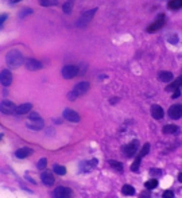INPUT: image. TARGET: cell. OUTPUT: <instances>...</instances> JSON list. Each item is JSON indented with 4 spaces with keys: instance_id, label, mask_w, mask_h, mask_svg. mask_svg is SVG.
I'll use <instances>...</instances> for the list:
<instances>
[{
    "instance_id": "24",
    "label": "cell",
    "mask_w": 182,
    "mask_h": 198,
    "mask_svg": "<svg viewBox=\"0 0 182 198\" xmlns=\"http://www.w3.org/2000/svg\"><path fill=\"white\" fill-rule=\"evenodd\" d=\"M144 186H146V189H147V190H153V189H155V187L158 186V181H157L155 178H153V179H150V181L146 182Z\"/></svg>"
},
{
    "instance_id": "30",
    "label": "cell",
    "mask_w": 182,
    "mask_h": 198,
    "mask_svg": "<svg viewBox=\"0 0 182 198\" xmlns=\"http://www.w3.org/2000/svg\"><path fill=\"white\" fill-rule=\"evenodd\" d=\"M72 8H73V2L70 0V2H67L65 6H63V12H65V13H70L72 12Z\"/></svg>"
},
{
    "instance_id": "2",
    "label": "cell",
    "mask_w": 182,
    "mask_h": 198,
    "mask_svg": "<svg viewBox=\"0 0 182 198\" xmlns=\"http://www.w3.org/2000/svg\"><path fill=\"white\" fill-rule=\"evenodd\" d=\"M77 74H78V67L74 66V65H66L62 69V77L66 78V80L74 78Z\"/></svg>"
},
{
    "instance_id": "6",
    "label": "cell",
    "mask_w": 182,
    "mask_h": 198,
    "mask_svg": "<svg viewBox=\"0 0 182 198\" xmlns=\"http://www.w3.org/2000/svg\"><path fill=\"white\" fill-rule=\"evenodd\" d=\"M138 148H139V142L138 140H134L132 143H130V144H127L124 147L123 152H124V155L127 156V158H131V156H134L136 154Z\"/></svg>"
},
{
    "instance_id": "15",
    "label": "cell",
    "mask_w": 182,
    "mask_h": 198,
    "mask_svg": "<svg viewBox=\"0 0 182 198\" xmlns=\"http://www.w3.org/2000/svg\"><path fill=\"white\" fill-rule=\"evenodd\" d=\"M151 115L155 120H161V119H163V116H165V112H163V109L159 105H153L151 107Z\"/></svg>"
},
{
    "instance_id": "31",
    "label": "cell",
    "mask_w": 182,
    "mask_h": 198,
    "mask_svg": "<svg viewBox=\"0 0 182 198\" xmlns=\"http://www.w3.org/2000/svg\"><path fill=\"white\" fill-rule=\"evenodd\" d=\"M148 151H150V144H148V143H146V144L143 146V148H142V151H140V154H139V155L143 158V156H146V155L148 154Z\"/></svg>"
},
{
    "instance_id": "26",
    "label": "cell",
    "mask_w": 182,
    "mask_h": 198,
    "mask_svg": "<svg viewBox=\"0 0 182 198\" xmlns=\"http://www.w3.org/2000/svg\"><path fill=\"white\" fill-rule=\"evenodd\" d=\"M39 4L42 7H51V6H57L58 2L57 0H39Z\"/></svg>"
},
{
    "instance_id": "5",
    "label": "cell",
    "mask_w": 182,
    "mask_h": 198,
    "mask_svg": "<svg viewBox=\"0 0 182 198\" xmlns=\"http://www.w3.org/2000/svg\"><path fill=\"white\" fill-rule=\"evenodd\" d=\"M72 194H73L72 189L65 187V186H58L53 191V197H57V198H66V197H70Z\"/></svg>"
},
{
    "instance_id": "12",
    "label": "cell",
    "mask_w": 182,
    "mask_h": 198,
    "mask_svg": "<svg viewBox=\"0 0 182 198\" xmlns=\"http://www.w3.org/2000/svg\"><path fill=\"white\" fill-rule=\"evenodd\" d=\"M63 117L69 121H73V123H77V121H80V115L74 112L73 109H65L63 111Z\"/></svg>"
},
{
    "instance_id": "11",
    "label": "cell",
    "mask_w": 182,
    "mask_h": 198,
    "mask_svg": "<svg viewBox=\"0 0 182 198\" xmlns=\"http://www.w3.org/2000/svg\"><path fill=\"white\" fill-rule=\"evenodd\" d=\"M88 91H89V82H80V84L76 85L74 89H73V92H74L77 96H83V94H85Z\"/></svg>"
},
{
    "instance_id": "38",
    "label": "cell",
    "mask_w": 182,
    "mask_h": 198,
    "mask_svg": "<svg viewBox=\"0 0 182 198\" xmlns=\"http://www.w3.org/2000/svg\"><path fill=\"white\" fill-rule=\"evenodd\" d=\"M76 97H77V94H76L74 92H70V93H69V100H70V101H74Z\"/></svg>"
},
{
    "instance_id": "33",
    "label": "cell",
    "mask_w": 182,
    "mask_h": 198,
    "mask_svg": "<svg viewBox=\"0 0 182 198\" xmlns=\"http://www.w3.org/2000/svg\"><path fill=\"white\" fill-rule=\"evenodd\" d=\"M181 96V88H178V89H175V91L174 92H173V98H178Z\"/></svg>"
},
{
    "instance_id": "13",
    "label": "cell",
    "mask_w": 182,
    "mask_h": 198,
    "mask_svg": "<svg viewBox=\"0 0 182 198\" xmlns=\"http://www.w3.org/2000/svg\"><path fill=\"white\" fill-rule=\"evenodd\" d=\"M40 179L46 186H53L54 185V175L49 171H43L40 174Z\"/></svg>"
},
{
    "instance_id": "20",
    "label": "cell",
    "mask_w": 182,
    "mask_h": 198,
    "mask_svg": "<svg viewBox=\"0 0 182 198\" xmlns=\"http://www.w3.org/2000/svg\"><path fill=\"white\" fill-rule=\"evenodd\" d=\"M167 7H169V10H171V11L179 10L182 7V0H170L169 4H167Z\"/></svg>"
},
{
    "instance_id": "3",
    "label": "cell",
    "mask_w": 182,
    "mask_h": 198,
    "mask_svg": "<svg viewBox=\"0 0 182 198\" xmlns=\"http://www.w3.org/2000/svg\"><path fill=\"white\" fill-rule=\"evenodd\" d=\"M15 108H16V105L12 101L3 100L2 104H0V112L4 115H12V113H15Z\"/></svg>"
},
{
    "instance_id": "32",
    "label": "cell",
    "mask_w": 182,
    "mask_h": 198,
    "mask_svg": "<svg viewBox=\"0 0 182 198\" xmlns=\"http://www.w3.org/2000/svg\"><path fill=\"white\" fill-rule=\"evenodd\" d=\"M40 116L39 113H36V112H33V113H30V120H39Z\"/></svg>"
},
{
    "instance_id": "1",
    "label": "cell",
    "mask_w": 182,
    "mask_h": 198,
    "mask_svg": "<svg viewBox=\"0 0 182 198\" xmlns=\"http://www.w3.org/2000/svg\"><path fill=\"white\" fill-rule=\"evenodd\" d=\"M6 62L7 65L12 67V69H18V67H20L22 65H23L24 62V58L23 55H22L20 51L18 50H11L7 53V57H6Z\"/></svg>"
},
{
    "instance_id": "10",
    "label": "cell",
    "mask_w": 182,
    "mask_h": 198,
    "mask_svg": "<svg viewBox=\"0 0 182 198\" xmlns=\"http://www.w3.org/2000/svg\"><path fill=\"white\" fill-rule=\"evenodd\" d=\"M181 115H182V108L181 105H173L170 107V109H169V116H170V119L173 120H178L181 119Z\"/></svg>"
},
{
    "instance_id": "25",
    "label": "cell",
    "mask_w": 182,
    "mask_h": 198,
    "mask_svg": "<svg viewBox=\"0 0 182 198\" xmlns=\"http://www.w3.org/2000/svg\"><path fill=\"white\" fill-rule=\"evenodd\" d=\"M53 170H54V173H56L57 175H65L66 174V169L63 167V166H61V164H54Z\"/></svg>"
},
{
    "instance_id": "27",
    "label": "cell",
    "mask_w": 182,
    "mask_h": 198,
    "mask_svg": "<svg viewBox=\"0 0 182 198\" xmlns=\"http://www.w3.org/2000/svg\"><path fill=\"white\" fill-rule=\"evenodd\" d=\"M109 166L111 167H113L116 170V171H123V164L120 163V162H116V160H109Z\"/></svg>"
},
{
    "instance_id": "39",
    "label": "cell",
    "mask_w": 182,
    "mask_h": 198,
    "mask_svg": "<svg viewBox=\"0 0 182 198\" xmlns=\"http://www.w3.org/2000/svg\"><path fill=\"white\" fill-rule=\"evenodd\" d=\"M178 179H179V182H182V174L178 175Z\"/></svg>"
},
{
    "instance_id": "40",
    "label": "cell",
    "mask_w": 182,
    "mask_h": 198,
    "mask_svg": "<svg viewBox=\"0 0 182 198\" xmlns=\"http://www.w3.org/2000/svg\"><path fill=\"white\" fill-rule=\"evenodd\" d=\"M18 2H20V0H11V3H18Z\"/></svg>"
},
{
    "instance_id": "37",
    "label": "cell",
    "mask_w": 182,
    "mask_h": 198,
    "mask_svg": "<svg viewBox=\"0 0 182 198\" xmlns=\"http://www.w3.org/2000/svg\"><path fill=\"white\" fill-rule=\"evenodd\" d=\"M150 174H154V175H157V177H159V175H161L162 173H161V170H150Z\"/></svg>"
},
{
    "instance_id": "36",
    "label": "cell",
    "mask_w": 182,
    "mask_h": 198,
    "mask_svg": "<svg viewBox=\"0 0 182 198\" xmlns=\"http://www.w3.org/2000/svg\"><path fill=\"white\" fill-rule=\"evenodd\" d=\"M30 13H33V10H26V11H22V12L19 13V16H20V18H23V16H26V15H30Z\"/></svg>"
},
{
    "instance_id": "9",
    "label": "cell",
    "mask_w": 182,
    "mask_h": 198,
    "mask_svg": "<svg viewBox=\"0 0 182 198\" xmlns=\"http://www.w3.org/2000/svg\"><path fill=\"white\" fill-rule=\"evenodd\" d=\"M0 82L3 86H10L12 84V74L10 70H2L0 73Z\"/></svg>"
},
{
    "instance_id": "41",
    "label": "cell",
    "mask_w": 182,
    "mask_h": 198,
    "mask_svg": "<svg viewBox=\"0 0 182 198\" xmlns=\"http://www.w3.org/2000/svg\"><path fill=\"white\" fill-rule=\"evenodd\" d=\"M2 139H3V135H2V133H0V140H2Z\"/></svg>"
},
{
    "instance_id": "18",
    "label": "cell",
    "mask_w": 182,
    "mask_h": 198,
    "mask_svg": "<svg viewBox=\"0 0 182 198\" xmlns=\"http://www.w3.org/2000/svg\"><path fill=\"white\" fill-rule=\"evenodd\" d=\"M96 164H97V160L96 159H92V160L83 162L80 166H81V170H83V171H90L92 169L96 167Z\"/></svg>"
},
{
    "instance_id": "14",
    "label": "cell",
    "mask_w": 182,
    "mask_h": 198,
    "mask_svg": "<svg viewBox=\"0 0 182 198\" xmlns=\"http://www.w3.org/2000/svg\"><path fill=\"white\" fill-rule=\"evenodd\" d=\"M33 150L29 147H24V148H20V150H18L15 152V155H16V158H19V159H24V158H29V156L33 155Z\"/></svg>"
},
{
    "instance_id": "19",
    "label": "cell",
    "mask_w": 182,
    "mask_h": 198,
    "mask_svg": "<svg viewBox=\"0 0 182 198\" xmlns=\"http://www.w3.org/2000/svg\"><path fill=\"white\" fill-rule=\"evenodd\" d=\"M159 80H161L162 82H170L173 80V73L171 71H161V73H159Z\"/></svg>"
},
{
    "instance_id": "35",
    "label": "cell",
    "mask_w": 182,
    "mask_h": 198,
    "mask_svg": "<svg viewBox=\"0 0 182 198\" xmlns=\"http://www.w3.org/2000/svg\"><path fill=\"white\" fill-rule=\"evenodd\" d=\"M163 197H165V198H174V193H171V191L167 190V191L163 193Z\"/></svg>"
},
{
    "instance_id": "34",
    "label": "cell",
    "mask_w": 182,
    "mask_h": 198,
    "mask_svg": "<svg viewBox=\"0 0 182 198\" xmlns=\"http://www.w3.org/2000/svg\"><path fill=\"white\" fill-rule=\"evenodd\" d=\"M7 18H8V15H7V13H3V15H0V27L3 26V23H4V22H6V19H7Z\"/></svg>"
},
{
    "instance_id": "29",
    "label": "cell",
    "mask_w": 182,
    "mask_h": 198,
    "mask_svg": "<svg viewBox=\"0 0 182 198\" xmlns=\"http://www.w3.org/2000/svg\"><path fill=\"white\" fill-rule=\"evenodd\" d=\"M38 169L39 170H45L46 169V166H47V159L46 158H42V159H39V162H38Z\"/></svg>"
},
{
    "instance_id": "23",
    "label": "cell",
    "mask_w": 182,
    "mask_h": 198,
    "mask_svg": "<svg viewBox=\"0 0 182 198\" xmlns=\"http://www.w3.org/2000/svg\"><path fill=\"white\" fill-rule=\"evenodd\" d=\"M178 88H181V77L177 78L175 82H173L170 86H167V88H166V91H167V92H174L175 89H178Z\"/></svg>"
},
{
    "instance_id": "7",
    "label": "cell",
    "mask_w": 182,
    "mask_h": 198,
    "mask_svg": "<svg viewBox=\"0 0 182 198\" xmlns=\"http://www.w3.org/2000/svg\"><path fill=\"white\" fill-rule=\"evenodd\" d=\"M163 24H165V15H163V13H161V15H158L157 20L154 22L151 26H148L147 31H148V33H155V31H158V30L162 29Z\"/></svg>"
},
{
    "instance_id": "22",
    "label": "cell",
    "mask_w": 182,
    "mask_h": 198,
    "mask_svg": "<svg viewBox=\"0 0 182 198\" xmlns=\"http://www.w3.org/2000/svg\"><path fill=\"white\" fill-rule=\"evenodd\" d=\"M177 131H178V127H175V125H166L163 128V133L166 135H174Z\"/></svg>"
},
{
    "instance_id": "21",
    "label": "cell",
    "mask_w": 182,
    "mask_h": 198,
    "mask_svg": "<svg viewBox=\"0 0 182 198\" xmlns=\"http://www.w3.org/2000/svg\"><path fill=\"white\" fill-rule=\"evenodd\" d=\"M121 193L124 195H134L135 194V189L131 186V185H124L121 189Z\"/></svg>"
},
{
    "instance_id": "28",
    "label": "cell",
    "mask_w": 182,
    "mask_h": 198,
    "mask_svg": "<svg viewBox=\"0 0 182 198\" xmlns=\"http://www.w3.org/2000/svg\"><path fill=\"white\" fill-rule=\"evenodd\" d=\"M140 160H142V156L138 155V156H136V159H135V162H134V164L131 166V170H132V171H138V170H139Z\"/></svg>"
},
{
    "instance_id": "8",
    "label": "cell",
    "mask_w": 182,
    "mask_h": 198,
    "mask_svg": "<svg viewBox=\"0 0 182 198\" xmlns=\"http://www.w3.org/2000/svg\"><path fill=\"white\" fill-rule=\"evenodd\" d=\"M23 64H24V66L27 67V69L31 70V71L39 70V69H42V67H43L42 62H39V61H36V60H33V58H29V60H26Z\"/></svg>"
},
{
    "instance_id": "16",
    "label": "cell",
    "mask_w": 182,
    "mask_h": 198,
    "mask_svg": "<svg viewBox=\"0 0 182 198\" xmlns=\"http://www.w3.org/2000/svg\"><path fill=\"white\" fill-rule=\"evenodd\" d=\"M27 127L30 129H35V131H38V129H42L43 128V120L39 119V120H29L27 121Z\"/></svg>"
},
{
    "instance_id": "17",
    "label": "cell",
    "mask_w": 182,
    "mask_h": 198,
    "mask_svg": "<svg viewBox=\"0 0 182 198\" xmlns=\"http://www.w3.org/2000/svg\"><path fill=\"white\" fill-rule=\"evenodd\" d=\"M31 108H33V105L29 104V102H26V104H22V105L15 108V113L16 115H26L31 111Z\"/></svg>"
},
{
    "instance_id": "4",
    "label": "cell",
    "mask_w": 182,
    "mask_h": 198,
    "mask_svg": "<svg viewBox=\"0 0 182 198\" xmlns=\"http://www.w3.org/2000/svg\"><path fill=\"white\" fill-rule=\"evenodd\" d=\"M96 10H97V8H93V10H90V11L84 12L83 15H81L80 20L77 22V26H78V27H83V26H85V24H88L89 22L92 20V18L94 16V13H96Z\"/></svg>"
}]
</instances>
